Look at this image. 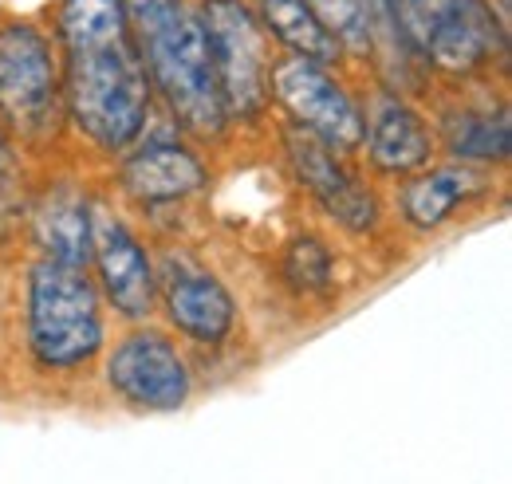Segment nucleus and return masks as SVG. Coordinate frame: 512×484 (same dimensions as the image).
Segmentation results:
<instances>
[{
  "label": "nucleus",
  "mask_w": 512,
  "mask_h": 484,
  "mask_svg": "<svg viewBox=\"0 0 512 484\" xmlns=\"http://www.w3.org/2000/svg\"><path fill=\"white\" fill-rule=\"evenodd\" d=\"M308 4L343 52L371 56V8H367V0H308Z\"/></svg>",
  "instance_id": "nucleus-18"
},
{
  "label": "nucleus",
  "mask_w": 512,
  "mask_h": 484,
  "mask_svg": "<svg viewBox=\"0 0 512 484\" xmlns=\"http://www.w3.org/2000/svg\"><path fill=\"white\" fill-rule=\"evenodd\" d=\"M162 303H166V315L170 323L190 335L193 343H225L233 335V323H237V303L229 296V288L209 272L201 268L190 256H166V268H162Z\"/></svg>",
  "instance_id": "nucleus-10"
},
{
  "label": "nucleus",
  "mask_w": 512,
  "mask_h": 484,
  "mask_svg": "<svg viewBox=\"0 0 512 484\" xmlns=\"http://www.w3.org/2000/svg\"><path fill=\"white\" fill-rule=\"evenodd\" d=\"M268 91L296 119V126L320 134L339 154H351L363 146V115L355 99L327 75V63H316L308 56H284L272 63Z\"/></svg>",
  "instance_id": "nucleus-7"
},
{
  "label": "nucleus",
  "mask_w": 512,
  "mask_h": 484,
  "mask_svg": "<svg viewBox=\"0 0 512 484\" xmlns=\"http://www.w3.org/2000/svg\"><path fill=\"white\" fill-rule=\"evenodd\" d=\"M197 20H201L205 40H209L225 119L253 122L272 99V91H268L272 56H268L260 20L241 0H205L197 8Z\"/></svg>",
  "instance_id": "nucleus-5"
},
{
  "label": "nucleus",
  "mask_w": 512,
  "mask_h": 484,
  "mask_svg": "<svg viewBox=\"0 0 512 484\" xmlns=\"http://www.w3.org/2000/svg\"><path fill=\"white\" fill-rule=\"evenodd\" d=\"M91 260L99 268V284L107 292V300L115 303L119 315L127 319H146L158 300V280H154V264L146 256V248L127 225L111 213L95 217L91 229Z\"/></svg>",
  "instance_id": "nucleus-11"
},
{
  "label": "nucleus",
  "mask_w": 512,
  "mask_h": 484,
  "mask_svg": "<svg viewBox=\"0 0 512 484\" xmlns=\"http://www.w3.org/2000/svg\"><path fill=\"white\" fill-rule=\"evenodd\" d=\"M64 115L99 146L127 150L150 119V75L134 44L123 0H64Z\"/></svg>",
  "instance_id": "nucleus-1"
},
{
  "label": "nucleus",
  "mask_w": 512,
  "mask_h": 484,
  "mask_svg": "<svg viewBox=\"0 0 512 484\" xmlns=\"http://www.w3.org/2000/svg\"><path fill=\"white\" fill-rule=\"evenodd\" d=\"M406 44L442 71H473L505 52V20L485 0H390Z\"/></svg>",
  "instance_id": "nucleus-6"
},
{
  "label": "nucleus",
  "mask_w": 512,
  "mask_h": 484,
  "mask_svg": "<svg viewBox=\"0 0 512 484\" xmlns=\"http://www.w3.org/2000/svg\"><path fill=\"white\" fill-rule=\"evenodd\" d=\"M288 142V162H292V174L300 178V185L320 201V209L339 221L343 229L351 233H367L375 229L379 221V201L367 185H359L351 178V170L339 162L335 146H327L320 134L296 126L284 134Z\"/></svg>",
  "instance_id": "nucleus-9"
},
{
  "label": "nucleus",
  "mask_w": 512,
  "mask_h": 484,
  "mask_svg": "<svg viewBox=\"0 0 512 484\" xmlns=\"http://www.w3.org/2000/svg\"><path fill=\"white\" fill-rule=\"evenodd\" d=\"M481 185V174L469 166H442L422 178H410L402 185V217L414 229H438L469 197L481 193Z\"/></svg>",
  "instance_id": "nucleus-15"
},
{
  "label": "nucleus",
  "mask_w": 512,
  "mask_h": 484,
  "mask_svg": "<svg viewBox=\"0 0 512 484\" xmlns=\"http://www.w3.org/2000/svg\"><path fill=\"white\" fill-rule=\"evenodd\" d=\"M8 178H12V158H8V146L0 142V201L8 193Z\"/></svg>",
  "instance_id": "nucleus-20"
},
{
  "label": "nucleus",
  "mask_w": 512,
  "mask_h": 484,
  "mask_svg": "<svg viewBox=\"0 0 512 484\" xmlns=\"http://www.w3.org/2000/svg\"><path fill=\"white\" fill-rule=\"evenodd\" d=\"M497 4H501V20H505L509 16V0H497Z\"/></svg>",
  "instance_id": "nucleus-21"
},
{
  "label": "nucleus",
  "mask_w": 512,
  "mask_h": 484,
  "mask_svg": "<svg viewBox=\"0 0 512 484\" xmlns=\"http://www.w3.org/2000/svg\"><path fill=\"white\" fill-rule=\"evenodd\" d=\"M28 347L40 370H75L103 347L99 292L83 268L44 256L28 276Z\"/></svg>",
  "instance_id": "nucleus-3"
},
{
  "label": "nucleus",
  "mask_w": 512,
  "mask_h": 484,
  "mask_svg": "<svg viewBox=\"0 0 512 484\" xmlns=\"http://www.w3.org/2000/svg\"><path fill=\"white\" fill-rule=\"evenodd\" d=\"M123 12L170 115L197 138H217L229 119L197 12L182 0H123Z\"/></svg>",
  "instance_id": "nucleus-2"
},
{
  "label": "nucleus",
  "mask_w": 512,
  "mask_h": 484,
  "mask_svg": "<svg viewBox=\"0 0 512 484\" xmlns=\"http://www.w3.org/2000/svg\"><path fill=\"white\" fill-rule=\"evenodd\" d=\"M363 142H367L375 170L383 174L422 170L434 154L426 122L402 95H379L371 103V115L363 119Z\"/></svg>",
  "instance_id": "nucleus-12"
},
{
  "label": "nucleus",
  "mask_w": 512,
  "mask_h": 484,
  "mask_svg": "<svg viewBox=\"0 0 512 484\" xmlns=\"http://www.w3.org/2000/svg\"><path fill=\"white\" fill-rule=\"evenodd\" d=\"M91 229H95V221H91L87 197L71 185L52 189L36 213V237L44 244V252L52 260L75 264V268L91 264Z\"/></svg>",
  "instance_id": "nucleus-14"
},
{
  "label": "nucleus",
  "mask_w": 512,
  "mask_h": 484,
  "mask_svg": "<svg viewBox=\"0 0 512 484\" xmlns=\"http://www.w3.org/2000/svg\"><path fill=\"white\" fill-rule=\"evenodd\" d=\"M260 24L284 44L292 48V56H308L316 63L339 60V44L335 36L320 24V16L312 12L308 0H260Z\"/></svg>",
  "instance_id": "nucleus-16"
},
{
  "label": "nucleus",
  "mask_w": 512,
  "mask_h": 484,
  "mask_svg": "<svg viewBox=\"0 0 512 484\" xmlns=\"http://www.w3.org/2000/svg\"><path fill=\"white\" fill-rule=\"evenodd\" d=\"M119 178L138 205H170L205 185V166L182 142H146L123 162Z\"/></svg>",
  "instance_id": "nucleus-13"
},
{
  "label": "nucleus",
  "mask_w": 512,
  "mask_h": 484,
  "mask_svg": "<svg viewBox=\"0 0 512 484\" xmlns=\"http://www.w3.org/2000/svg\"><path fill=\"white\" fill-rule=\"evenodd\" d=\"M0 115L28 142H48L60 130L64 87L56 56L28 20L0 24Z\"/></svg>",
  "instance_id": "nucleus-4"
},
{
  "label": "nucleus",
  "mask_w": 512,
  "mask_h": 484,
  "mask_svg": "<svg viewBox=\"0 0 512 484\" xmlns=\"http://www.w3.org/2000/svg\"><path fill=\"white\" fill-rule=\"evenodd\" d=\"M331 272H335V260L320 237H296L292 241L288 256H284V276L296 292H323L331 284Z\"/></svg>",
  "instance_id": "nucleus-19"
},
{
  "label": "nucleus",
  "mask_w": 512,
  "mask_h": 484,
  "mask_svg": "<svg viewBox=\"0 0 512 484\" xmlns=\"http://www.w3.org/2000/svg\"><path fill=\"white\" fill-rule=\"evenodd\" d=\"M107 382L142 410H178L190 398V366L162 331H130L107 359Z\"/></svg>",
  "instance_id": "nucleus-8"
},
{
  "label": "nucleus",
  "mask_w": 512,
  "mask_h": 484,
  "mask_svg": "<svg viewBox=\"0 0 512 484\" xmlns=\"http://www.w3.org/2000/svg\"><path fill=\"white\" fill-rule=\"evenodd\" d=\"M509 142L505 111H457L446 119V146L461 162H505Z\"/></svg>",
  "instance_id": "nucleus-17"
}]
</instances>
